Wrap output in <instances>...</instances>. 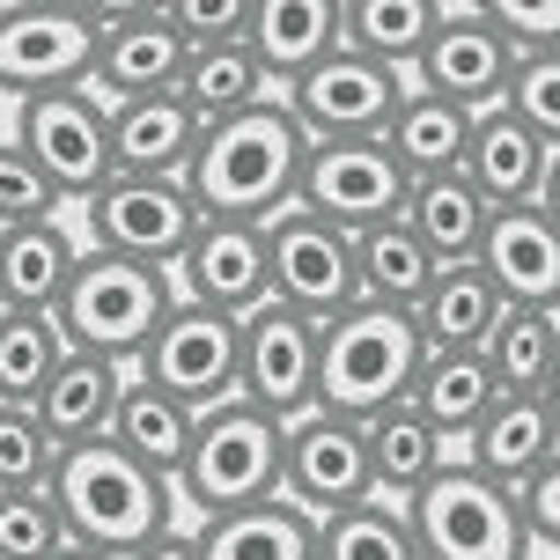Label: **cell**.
<instances>
[{"label":"cell","mask_w":560,"mask_h":560,"mask_svg":"<svg viewBox=\"0 0 560 560\" xmlns=\"http://www.w3.org/2000/svg\"><path fill=\"white\" fill-rule=\"evenodd\" d=\"M303 163H310L303 118L288 112V96H273V104H258L244 118L207 126L185 185H192L207 222H258L266 229L303 199Z\"/></svg>","instance_id":"6da1fadb"},{"label":"cell","mask_w":560,"mask_h":560,"mask_svg":"<svg viewBox=\"0 0 560 560\" xmlns=\"http://www.w3.org/2000/svg\"><path fill=\"white\" fill-rule=\"evenodd\" d=\"M52 502L67 516V538L82 553L104 560H140L148 546H163L177 532V487L155 479L148 465H133L118 443H82L59 457L52 472Z\"/></svg>","instance_id":"7a4b0ae2"},{"label":"cell","mask_w":560,"mask_h":560,"mask_svg":"<svg viewBox=\"0 0 560 560\" xmlns=\"http://www.w3.org/2000/svg\"><path fill=\"white\" fill-rule=\"evenodd\" d=\"M428 369V339L406 310L354 303L347 317L325 325V362H317V406L339 420H384L392 406H406Z\"/></svg>","instance_id":"3957f363"},{"label":"cell","mask_w":560,"mask_h":560,"mask_svg":"<svg viewBox=\"0 0 560 560\" xmlns=\"http://www.w3.org/2000/svg\"><path fill=\"white\" fill-rule=\"evenodd\" d=\"M280 487H288V420L258 413L252 398H229L214 413H199L192 457L177 472V502H192V516L280 502Z\"/></svg>","instance_id":"277c9868"},{"label":"cell","mask_w":560,"mask_h":560,"mask_svg":"<svg viewBox=\"0 0 560 560\" xmlns=\"http://www.w3.org/2000/svg\"><path fill=\"white\" fill-rule=\"evenodd\" d=\"M177 310V280L155 273V266H133V258L89 252L67 303H59V332L74 354H104L118 369H140L148 339L163 332V317Z\"/></svg>","instance_id":"5b68a950"},{"label":"cell","mask_w":560,"mask_h":560,"mask_svg":"<svg viewBox=\"0 0 560 560\" xmlns=\"http://www.w3.org/2000/svg\"><path fill=\"white\" fill-rule=\"evenodd\" d=\"M96 52H104V8L8 0L0 8V104L89 89L96 82Z\"/></svg>","instance_id":"8992f818"},{"label":"cell","mask_w":560,"mask_h":560,"mask_svg":"<svg viewBox=\"0 0 560 560\" xmlns=\"http://www.w3.org/2000/svg\"><path fill=\"white\" fill-rule=\"evenodd\" d=\"M199 199L185 177H112L96 199H82V244L89 252L133 258V266H155V273H177L185 252L199 244Z\"/></svg>","instance_id":"52a82bcc"},{"label":"cell","mask_w":560,"mask_h":560,"mask_svg":"<svg viewBox=\"0 0 560 560\" xmlns=\"http://www.w3.org/2000/svg\"><path fill=\"white\" fill-rule=\"evenodd\" d=\"M420 560H538L524 502L472 465H450L420 502H406Z\"/></svg>","instance_id":"ba28073f"},{"label":"cell","mask_w":560,"mask_h":560,"mask_svg":"<svg viewBox=\"0 0 560 560\" xmlns=\"http://www.w3.org/2000/svg\"><path fill=\"white\" fill-rule=\"evenodd\" d=\"M133 376L155 384L163 398H177V406H192V413H214L229 398H244V325L177 295V310L163 317V332L148 339Z\"/></svg>","instance_id":"9c48e42d"},{"label":"cell","mask_w":560,"mask_h":560,"mask_svg":"<svg viewBox=\"0 0 560 560\" xmlns=\"http://www.w3.org/2000/svg\"><path fill=\"white\" fill-rule=\"evenodd\" d=\"M15 140L74 207L112 185V104L96 89H59V96L15 104Z\"/></svg>","instance_id":"30bf717a"},{"label":"cell","mask_w":560,"mask_h":560,"mask_svg":"<svg viewBox=\"0 0 560 560\" xmlns=\"http://www.w3.org/2000/svg\"><path fill=\"white\" fill-rule=\"evenodd\" d=\"M413 199V177L398 170V155L384 140H310V163H303V214L362 236L376 222H398Z\"/></svg>","instance_id":"8fae6325"},{"label":"cell","mask_w":560,"mask_h":560,"mask_svg":"<svg viewBox=\"0 0 560 560\" xmlns=\"http://www.w3.org/2000/svg\"><path fill=\"white\" fill-rule=\"evenodd\" d=\"M406 89H413V74H392V67H376V59L339 45L325 67H310L303 82H288L280 96L303 118L310 140H384L398 104H406Z\"/></svg>","instance_id":"7c38bea8"},{"label":"cell","mask_w":560,"mask_h":560,"mask_svg":"<svg viewBox=\"0 0 560 560\" xmlns=\"http://www.w3.org/2000/svg\"><path fill=\"white\" fill-rule=\"evenodd\" d=\"M273 244V303L303 310L310 325H332L362 303V273H354V236L332 222H317L303 207H288L280 222H266Z\"/></svg>","instance_id":"4fadbf2b"},{"label":"cell","mask_w":560,"mask_h":560,"mask_svg":"<svg viewBox=\"0 0 560 560\" xmlns=\"http://www.w3.org/2000/svg\"><path fill=\"white\" fill-rule=\"evenodd\" d=\"M288 502L317 516V524H332L347 509L376 502V465H369V428L362 420H339V413H303L288 428V487H280Z\"/></svg>","instance_id":"5bb4252c"},{"label":"cell","mask_w":560,"mask_h":560,"mask_svg":"<svg viewBox=\"0 0 560 560\" xmlns=\"http://www.w3.org/2000/svg\"><path fill=\"white\" fill-rule=\"evenodd\" d=\"M509 82H516V52L502 45L494 15H487V8H450V0H443L413 89L450 96V104H465L472 118H487V112H502V104H509Z\"/></svg>","instance_id":"9a60e30c"},{"label":"cell","mask_w":560,"mask_h":560,"mask_svg":"<svg viewBox=\"0 0 560 560\" xmlns=\"http://www.w3.org/2000/svg\"><path fill=\"white\" fill-rule=\"evenodd\" d=\"M317 362H325V325H310L303 310L266 303L244 317V398L273 420L317 413Z\"/></svg>","instance_id":"2e32d148"},{"label":"cell","mask_w":560,"mask_h":560,"mask_svg":"<svg viewBox=\"0 0 560 560\" xmlns=\"http://www.w3.org/2000/svg\"><path fill=\"white\" fill-rule=\"evenodd\" d=\"M192 74V45L170 30L163 8H104V52H96V96L104 104H155L177 96Z\"/></svg>","instance_id":"e0dca14e"},{"label":"cell","mask_w":560,"mask_h":560,"mask_svg":"<svg viewBox=\"0 0 560 560\" xmlns=\"http://www.w3.org/2000/svg\"><path fill=\"white\" fill-rule=\"evenodd\" d=\"M177 295L199 310H214V317H258V310L273 303V244H266V229L258 222H207L199 229V244L185 252L177 266Z\"/></svg>","instance_id":"ac0fdd59"},{"label":"cell","mask_w":560,"mask_h":560,"mask_svg":"<svg viewBox=\"0 0 560 560\" xmlns=\"http://www.w3.org/2000/svg\"><path fill=\"white\" fill-rule=\"evenodd\" d=\"M479 273L502 288L509 310H560V222L546 207L494 214L487 244H479Z\"/></svg>","instance_id":"d6986e66"},{"label":"cell","mask_w":560,"mask_h":560,"mask_svg":"<svg viewBox=\"0 0 560 560\" xmlns=\"http://www.w3.org/2000/svg\"><path fill=\"white\" fill-rule=\"evenodd\" d=\"M89 244L67 222H30V229H0V303L23 317H59L67 288L82 273Z\"/></svg>","instance_id":"ffe728a7"},{"label":"cell","mask_w":560,"mask_h":560,"mask_svg":"<svg viewBox=\"0 0 560 560\" xmlns=\"http://www.w3.org/2000/svg\"><path fill=\"white\" fill-rule=\"evenodd\" d=\"M465 177H472V192L509 214V207H538L546 199V177H553V148L524 126L516 112H487L472 133V155H465Z\"/></svg>","instance_id":"44dd1931"},{"label":"cell","mask_w":560,"mask_h":560,"mask_svg":"<svg viewBox=\"0 0 560 560\" xmlns=\"http://www.w3.org/2000/svg\"><path fill=\"white\" fill-rule=\"evenodd\" d=\"M244 45L258 52V67L273 74V89L303 82L310 67L347 45V23H339V0H252V30Z\"/></svg>","instance_id":"7402d4cb"},{"label":"cell","mask_w":560,"mask_h":560,"mask_svg":"<svg viewBox=\"0 0 560 560\" xmlns=\"http://www.w3.org/2000/svg\"><path fill=\"white\" fill-rule=\"evenodd\" d=\"M553 457H560V413H553V398H502V406L487 413V428L465 443V465L487 472L494 487H509V494H524Z\"/></svg>","instance_id":"603a6c76"},{"label":"cell","mask_w":560,"mask_h":560,"mask_svg":"<svg viewBox=\"0 0 560 560\" xmlns=\"http://www.w3.org/2000/svg\"><path fill=\"white\" fill-rule=\"evenodd\" d=\"M199 112L185 96H155V104H118L112 112V177H185L199 155Z\"/></svg>","instance_id":"cb8c5ba5"},{"label":"cell","mask_w":560,"mask_h":560,"mask_svg":"<svg viewBox=\"0 0 560 560\" xmlns=\"http://www.w3.org/2000/svg\"><path fill=\"white\" fill-rule=\"evenodd\" d=\"M369 465H376V494L406 509V502H420L450 465H465V457H457V443L406 398V406H392L384 420H369Z\"/></svg>","instance_id":"d4e9b609"},{"label":"cell","mask_w":560,"mask_h":560,"mask_svg":"<svg viewBox=\"0 0 560 560\" xmlns=\"http://www.w3.org/2000/svg\"><path fill=\"white\" fill-rule=\"evenodd\" d=\"M126 384H133V369L104 362V354H67V362H59V376L45 384V398H37L30 413L45 420V435H52L59 450L104 443V435H112V420H118Z\"/></svg>","instance_id":"484cf974"},{"label":"cell","mask_w":560,"mask_h":560,"mask_svg":"<svg viewBox=\"0 0 560 560\" xmlns=\"http://www.w3.org/2000/svg\"><path fill=\"white\" fill-rule=\"evenodd\" d=\"M502 288L479 273V266H443L435 288H428V303L413 310L420 339H428V354H487L494 332H502Z\"/></svg>","instance_id":"4316f807"},{"label":"cell","mask_w":560,"mask_h":560,"mask_svg":"<svg viewBox=\"0 0 560 560\" xmlns=\"http://www.w3.org/2000/svg\"><path fill=\"white\" fill-rule=\"evenodd\" d=\"M199 560H317V516L288 502L229 509V516H199L192 524Z\"/></svg>","instance_id":"83f0119b"},{"label":"cell","mask_w":560,"mask_h":560,"mask_svg":"<svg viewBox=\"0 0 560 560\" xmlns=\"http://www.w3.org/2000/svg\"><path fill=\"white\" fill-rule=\"evenodd\" d=\"M472 133H479V118L465 112V104L428 96V89H406V104H398L384 148L398 155V170H406L413 185H428V177H457V170H465Z\"/></svg>","instance_id":"f1b7e54d"},{"label":"cell","mask_w":560,"mask_h":560,"mask_svg":"<svg viewBox=\"0 0 560 560\" xmlns=\"http://www.w3.org/2000/svg\"><path fill=\"white\" fill-rule=\"evenodd\" d=\"M354 273H362V303L406 310V317H413V310L428 303L435 273H443V258L428 252V244L413 236V222L398 214V222H376V229L354 236Z\"/></svg>","instance_id":"f546056e"},{"label":"cell","mask_w":560,"mask_h":560,"mask_svg":"<svg viewBox=\"0 0 560 560\" xmlns=\"http://www.w3.org/2000/svg\"><path fill=\"white\" fill-rule=\"evenodd\" d=\"M192 435H199V413L192 406H177V398H163L155 384H126V398H118V420L104 443H118L133 465H148L155 479H170L177 487V472H185V457H192Z\"/></svg>","instance_id":"4dcf8cb0"},{"label":"cell","mask_w":560,"mask_h":560,"mask_svg":"<svg viewBox=\"0 0 560 560\" xmlns=\"http://www.w3.org/2000/svg\"><path fill=\"white\" fill-rule=\"evenodd\" d=\"M413 406L435 420L450 443H457V457H465V443H472L479 428H487V413L502 406V384H494L487 354H428V369H420V384H413Z\"/></svg>","instance_id":"1f68e13d"},{"label":"cell","mask_w":560,"mask_h":560,"mask_svg":"<svg viewBox=\"0 0 560 560\" xmlns=\"http://www.w3.org/2000/svg\"><path fill=\"white\" fill-rule=\"evenodd\" d=\"M406 222H413V236L443 258V266H479V244H487V229H494V207H487V199L472 192V177L457 170V177L413 185Z\"/></svg>","instance_id":"d6a6232c"},{"label":"cell","mask_w":560,"mask_h":560,"mask_svg":"<svg viewBox=\"0 0 560 560\" xmlns=\"http://www.w3.org/2000/svg\"><path fill=\"white\" fill-rule=\"evenodd\" d=\"M435 8H443V0H339L347 52L376 59V67H392V74H420L428 37H435Z\"/></svg>","instance_id":"836d02e7"},{"label":"cell","mask_w":560,"mask_h":560,"mask_svg":"<svg viewBox=\"0 0 560 560\" xmlns=\"http://www.w3.org/2000/svg\"><path fill=\"white\" fill-rule=\"evenodd\" d=\"M177 96L199 112V126H222V118H244V112H258V104H273L280 89H273V74L258 67L252 45H214V52H192V74H185Z\"/></svg>","instance_id":"e575fe53"},{"label":"cell","mask_w":560,"mask_h":560,"mask_svg":"<svg viewBox=\"0 0 560 560\" xmlns=\"http://www.w3.org/2000/svg\"><path fill=\"white\" fill-rule=\"evenodd\" d=\"M487 369L502 398H546L560 376V310H509L487 347Z\"/></svg>","instance_id":"d590c367"},{"label":"cell","mask_w":560,"mask_h":560,"mask_svg":"<svg viewBox=\"0 0 560 560\" xmlns=\"http://www.w3.org/2000/svg\"><path fill=\"white\" fill-rule=\"evenodd\" d=\"M67 354H74V347L59 332V317L8 310V317H0V406H37Z\"/></svg>","instance_id":"8d00e7d4"},{"label":"cell","mask_w":560,"mask_h":560,"mask_svg":"<svg viewBox=\"0 0 560 560\" xmlns=\"http://www.w3.org/2000/svg\"><path fill=\"white\" fill-rule=\"evenodd\" d=\"M317 560H420V538H413V516L398 502H362L317 524Z\"/></svg>","instance_id":"74e56055"},{"label":"cell","mask_w":560,"mask_h":560,"mask_svg":"<svg viewBox=\"0 0 560 560\" xmlns=\"http://www.w3.org/2000/svg\"><path fill=\"white\" fill-rule=\"evenodd\" d=\"M67 450L45 435L30 406H0V494H45Z\"/></svg>","instance_id":"f35d334b"},{"label":"cell","mask_w":560,"mask_h":560,"mask_svg":"<svg viewBox=\"0 0 560 560\" xmlns=\"http://www.w3.org/2000/svg\"><path fill=\"white\" fill-rule=\"evenodd\" d=\"M59 553H74V538H67L52 487L45 494H0V560H59Z\"/></svg>","instance_id":"ab89813d"},{"label":"cell","mask_w":560,"mask_h":560,"mask_svg":"<svg viewBox=\"0 0 560 560\" xmlns=\"http://www.w3.org/2000/svg\"><path fill=\"white\" fill-rule=\"evenodd\" d=\"M59 185L23 155V140L0 133V229H30V222H59Z\"/></svg>","instance_id":"60d3db41"},{"label":"cell","mask_w":560,"mask_h":560,"mask_svg":"<svg viewBox=\"0 0 560 560\" xmlns=\"http://www.w3.org/2000/svg\"><path fill=\"white\" fill-rule=\"evenodd\" d=\"M502 112H516L560 155V52L553 59H516V82H509V104H502Z\"/></svg>","instance_id":"b9f144b4"},{"label":"cell","mask_w":560,"mask_h":560,"mask_svg":"<svg viewBox=\"0 0 560 560\" xmlns=\"http://www.w3.org/2000/svg\"><path fill=\"white\" fill-rule=\"evenodd\" d=\"M163 15H170V30H177L192 52H214V45H244L252 0H170Z\"/></svg>","instance_id":"7bdbcfd3"},{"label":"cell","mask_w":560,"mask_h":560,"mask_svg":"<svg viewBox=\"0 0 560 560\" xmlns=\"http://www.w3.org/2000/svg\"><path fill=\"white\" fill-rule=\"evenodd\" d=\"M487 15H494V30H502V45H509L516 59H553V52H560V0H538V8L494 0Z\"/></svg>","instance_id":"ee69618b"},{"label":"cell","mask_w":560,"mask_h":560,"mask_svg":"<svg viewBox=\"0 0 560 560\" xmlns=\"http://www.w3.org/2000/svg\"><path fill=\"white\" fill-rule=\"evenodd\" d=\"M516 502H524L532 546H538V553H553V560H560V457H553V465H546V472L532 479V487H524V494H516Z\"/></svg>","instance_id":"f6af8a7d"},{"label":"cell","mask_w":560,"mask_h":560,"mask_svg":"<svg viewBox=\"0 0 560 560\" xmlns=\"http://www.w3.org/2000/svg\"><path fill=\"white\" fill-rule=\"evenodd\" d=\"M140 560H199V546H192V532H170L163 546H148Z\"/></svg>","instance_id":"bcb514c9"},{"label":"cell","mask_w":560,"mask_h":560,"mask_svg":"<svg viewBox=\"0 0 560 560\" xmlns=\"http://www.w3.org/2000/svg\"><path fill=\"white\" fill-rule=\"evenodd\" d=\"M538 207H546V214L560 222V155H553V177H546V199H538Z\"/></svg>","instance_id":"7dc6e473"},{"label":"cell","mask_w":560,"mask_h":560,"mask_svg":"<svg viewBox=\"0 0 560 560\" xmlns=\"http://www.w3.org/2000/svg\"><path fill=\"white\" fill-rule=\"evenodd\" d=\"M59 560H104V553H82V546H74V553H59Z\"/></svg>","instance_id":"c3c4849f"},{"label":"cell","mask_w":560,"mask_h":560,"mask_svg":"<svg viewBox=\"0 0 560 560\" xmlns=\"http://www.w3.org/2000/svg\"><path fill=\"white\" fill-rule=\"evenodd\" d=\"M546 398H553V413H560V376H553V392H546Z\"/></svg>","instance_id":"681fc988"},{"label":"cell","mask_w":560,"mask_h":560,"mask_svg":"<svg viewBox=\"0 0 560 560\" xmlns=\"http://www.w3.org/2000/svg\"><path fill=\"white\" fill-rule=\"evenodd\" d=\"M0 317H8V303H0Z\"/></svg>","instance_id":"f907efd6"},{"label":"cell","mask_w":560,"mask_h":560,"mask_svg":"<svg viewBox=\"0 0 560 560\" xmlns=\"http://www.w3.org/2000/svg\"><path fill=\"white\" fill-rule=\"evenodd\" d=\"M538 560H553V553H538Z\"/></svg>","instance_id":"816d5d0a"},{"label":"cell","mask_w":560,"mask_h":560,"mask_svg":"<svg viewBox=\"0 0 560 560\" xmlns=\"http://www.w3.org/2000/svg\"><path fill=\"white\" fill-rule=\"evenodd\" d=\"M0 8H8V0H0Z\"/></svg>","instance_id":"f5cc1de1"}]
</instances>
